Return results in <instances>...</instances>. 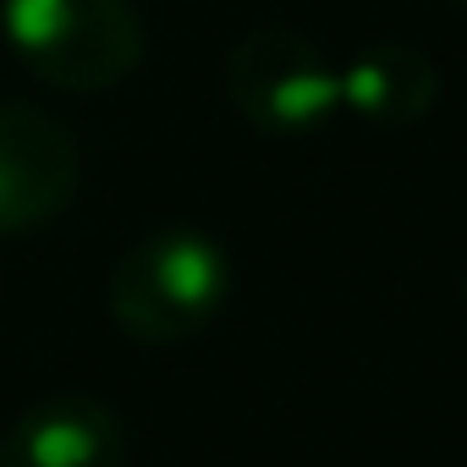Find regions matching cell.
<instances>
[{"instance_id": "5b68a950", "label": "cell", "mask_w": 467, "mask_h": 467, "mask_svg": "<svg viewBox=\"0 0 467 467\" xmlns=\"http://www.w3.org/2000/svg\"><path fill=\"white\" fill-rule=\"evenodd\" d=\"M0 467H127V423L88 390L39 396L0 440Z\"/></svg>"}, {"instance_id": "6da1fadb", "label": "cell", "mask_w": 467, "mask_h": 467, "mask_svg": "<svg viewBox=\"0 0 467 467\" xmlns=\"http://www.w3.org/2000/svg\"><path fill=\"white\" fill-rule=\"evenodd\" d=\"M231 297V259L203 225H154L138 243L121 248L105 303L121 336L143 347L192 341L220 319Z\"/></svg>"}, {"instance_id": "8992f818", "label": "cell", "mask_w": 467, "mask_h": 467, "mask_svg": "<svg viewBox=\"0 0 467 467\" xmlns=\"http://www.w3.org/2000/svg\"><path fill=\"white\" fill-rule=\"evenodd\" d=\"M336 72H341V110H352L363 127L379 132L418 127L440 94V72L418 45H368Z\"/></svg>"}, {"instance_id": "ba28073f", "label": "cell", "mask_w": 467, "mask_h": 467, "mask_svg": "<svg viewBox=\"0 0 467 467\" xmlns=\"http://www.w3.org/2000/svg\"><path fill=\"white\" fill-rule=\"evenodd\" d=\"M456 6H462V12H467V0H456Z\"/></svg>"}, {"instance_id": "277c9868", "label": "cell", "mask_w": 467, "mask_h": 467, "mask_svg": "<svg viewBox=\"0 0 467 467\" xmlns=\"http://www.w3.org/2000/svg\"><path fill=\"white\" fill-rule=\"evenodd\" d=\"M83 182L72 132L23 99H0V231L56 225Z\"/></svg>"}, {"instance_id": "3957f363", "label": "cell", "mask_w": 467, "mask_h": 467, "mask_svg": "<svg viewBox=\"0 0 467 467\" xmlns=\"http://www.w3.org/2000/svg\"><path fill=\"white\" fill-rule=\"evenodd\" d=\"M225 99L265 138H314L341 110V72L297 28H254L225 50Z\"/></svg>"}, {"instance_id": "52a82bcc", "label": "cell", "mask_w": 467, "mask_h": 467, "mask_svg": "<svg viewBox=\"0 0 467 467\" xmlns=\"http://www.w3.org/2000/svg\"><path fill=\"white\" fill-rule=\"evenodd\" d=\"M462 297H467V275H462Z\"/></svg>"}, {"instance_id": "7a4b0ae2", "label": "cell", "mask_w": 467, "mask_h": 467, "mask_svg": "<svg viewBox=\"0 0 467 467\" xmlns=\"http://www.w3.org/2000/svg\"><path fill=\"white\" fill-rule=\"evenodd\" d=\"M6 39L39 83L67 94H105L143 61L132 0H6Z\"/></svg>"}]
</instances>
